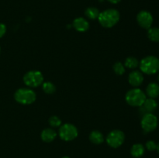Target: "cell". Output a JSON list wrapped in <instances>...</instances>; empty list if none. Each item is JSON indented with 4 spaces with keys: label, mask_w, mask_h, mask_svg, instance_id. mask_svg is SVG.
<instances>
[{
    "label": "cell",
    "mask_w": 159,
    "mask_h": 158,
    "mask_svg": "<svg viewBox=\"0 0 159 158\" xmlns=\"http://www.w3.org/2000/svg\"><path fill=\"white\" fill-rule=\"evenodd\" d=\"M99 11L97 8L96 7H89L85 9V15L87 18L90 19V20H96L98 19L99 15Z\"/></svg>",
    "instance_id": "ac0fdd59"
},
{
    "label": "cell",
    "mask_w": 159,
    "mask_h": 158,
    "mask_svg": "<svg viewBox=\"0 0 159 158\" xmlns=\"http://www.w3.org/2000/svg\"><path fill=\"white\" fill-rule=\"evenodd\" d=\"M157 151H158V154H159V143L158 144H157Z\"/></svg>",
    "instance_id": "484cf974"
},
{
    "label": "cell",
    "mask_w": 159,
    "mask_h": 158,
    "mask_svg": "<svg viewBox=\"0 0 159 158\" xmlns=\"http://www.w3.org/2000/svg\"><path fill=\"white\" fill-rule=\"evenodd\" d=\"M6 32V25L3 24V23H0V38H2V37L5 35Z\"/></svg>",
    "instance_id": "cb8c5ba5"
},
{
    "label": "cell",
    "mask_w": 159,
    "mask_h": 158,
    "mask_svg": "<svg viewBox=\"0 0 159 158\" xmlns=\"http://www.w3.org/2000/svg\"><path fill=\"white\" fill-rule=\"evenodd\" d=\"M148 37L149 40L155 43L159 42V28L151 27L148 29Z\"/></svg>",
    "instance_id": "e0dca14e"
},
{
    "label": "cell",
    "mask_w": 159,
    "mask_h": 158,
    "mask_svg": "<svg viewBox=\"0 0 159 158\" xmlns=\"http://www.w3.org/2000/svg\"><path fill=\"white\" fill-rule=\"evenodd\" d=\"M141 72L148 75H152L159 71V59L155 56H147L139 63Z\"/></svg>",
    "instance_id": "7a4b0ae2"
},
{
    "label": "cell",
    "mask_w": 159,
    "mask_h": 158,
    "mask_svg": "<svg viewBox=\"0 0 159 158\" xmlns=\"http://www.w3.org/2000/svg\"><path fill=\"white\" fill-rule=\"evenodd\" d=\"M145 149L144 147L141 143L134 144L130 149V153L134 158H140L144 155Z\"/></svg>",
    "instance_id": "9a60e30c"
},
{
    "label": "cell",
    "mask_w": 159,
    "mask_h": 158,
    "mask_svg": "<svg viewBox=\"0 0 159 158\" xmlns=\"http://www.w3.org/2000/svg\"><path fill=\"white\" fill-rule=\"evenodd\" d=\"M48 122H49V124L51 125V126L52 127H59L61 125V120L59 117L56 116H51L48 119Z\"/></svg>",
    "instance_id": "7402d4cb"
},
{
    "label": "cell",
    "mask_w": 159,
    "mask_h": 158,
    "mask_svg": "<svg viewBox=\"0 0 159 158\" xmlns=\"http://www.w3.org/2000/svg\"><path fill=\"white\" fill-rule=\"evenodd\" d=\"M42 88H43V91H44L46 94H53V93L55 92L56 91L55 85L51 81L43 82V83L42 84Z\"/></svg>",
    "instance_id": "ffe728a7"
},
{
    "label": "cell",
    "mask_w": 159,
    "mask_h": 158,
    "mask_svg": "<svg viewBox=\"0 0 159 158\" xmlns=\"http://www.w3.org/2000/svg\"><path fill=\"white\" fill-rule=\"evenodd\" d=\"M36 93L30 88H22L16 90L14 94V99L22 105H30L36 101Z\"/></svg>",
    "instance_id": "277c9868"
},
{
    "label": "cell",
    "mask_w": 159,
    "mask_h": 158,
    "mask_svg": "<svg viewBox=\"0 0 159 158\" xmlns=\"http://www.w3.org/2000/svg\"><path fill=\"white\" fill-rule=\"evenodd\" d=\"M128 81L130 85L134 88H138L144 81V76L141 71H132L128 76Z\"/></svg>",
    "instance_id": "30bf717a"
},
{
    "label": "cell",
    "mask_w": 159,
    "mask_h": 158,
    "mask_svg": "<svg viewBox=\"0 0 159 158\" xmlns=\"http://www.w3.org/2000/svg\"><path fill=\"white\" fill-rule=\"evenodd\" d=\"M147 99L146 94L141 89L134 88L129 90L125 95V100L129 105L133 107H141Z\"/></svg>",
    "instance_id": "3957f363"
},
{
    "label": "cell",
    "mask_w": 159,
    "mask_h": 158,
    "mask_svg": "<svg viewBox=\"0 0 159 158\" xmlns=\"http://www.w3.org/2000/svg\"><path fill=\"white\" fill-rule=\"evenodd\" d=\"M62 158H70L69 156H63V157Z\"/></svg>",
    "instance_id": "4316f807"
},
{
    "label": "cell",
    "mask_w": 159,
    "mask_h": 158,
    "mask_svg": "<svg viewBox=\"0 0 159 158\" xmlns=\"http://www.w3.org/2000/svg\"><path fill=\"white\" fill-rule=\"evenodd\" d=\"M78 129L74 125L66 123L61 125L59 129L58 135L61 139L64 141H71L78 136Z\"/></svg>",
    "instance_id": "8992f818"
},
{
    "label": "cell",
    "mask_w": 159,
    "mask_h": 158,
    "mask_svg": "<svg viewBox=\"0 0 159 158\" xmlns=\"http://www.w3.org/2000/svg\"><path fill=\"white\" fill-rule=\"evenodd\" d=\"M72 26L78 32L83 33L88 30L89 28V23L83 17H78L74 20Z\"/></svg>",
    "instance_id": "8fae6325"
},
{
    "label": "cell",
    "mask_w": 159,
    "mask_h": 158,
    "mask_svg": "<svg viewBox=\"0 0 159 158\" xmlns=\"http://www.w3.org/2000/svg\"><path fill=\"white\" fill-rule=\"evenodd\" d=\"M113 68L114 72L116 73V74H118V75H122V74H124V72H125V67H124V65L120 61L116 62V63L113 64Z\"/></svg>",
    "instance_id": "44dd1931"
},
{
    "label": "cell",
    "mask_w": 159,
    "mask_h": 158,
    "mask_svg": "<svg viewBox=\"0 0 159 158\" xmlns=\"http://www.w3.org/2000/svg\"><path fill=\"white\" fill-rule=\"evenodd\" d=\"M153 16L148 11L142 10L137 15V22L141 27L148 29L153 23Z\"/></svg>",
    "instance_id": "9c48e42d"
},
{
    "label": "cell",
    "mask_w": 159,
    "mask_h": 158,
    "mask_svg": "<svg viewBox=\"0 0 159 158\" xmlns=\"http://www.w3.org/2000/svg\"><path fill=\"white\" fill-rule=\"evenodd\" d=\"M89 140L94 144H101L104 141V136L99 130H94L89 134Z\"/></svg>",
    "instance_id": "2e32d148"
},
{
    "label": "cell",
    "mask_w": 159,
    "mask_h": 158,
    "mask_svg": "<svg viewBox=\"0 0 159 158\" xmlns=\"http://www.w3.org/2000/svg\"><path fill=\"white\" fill-rule=\"evenodd\" d=\"M56 136H57V133L54 131V129L51 128L44 129L40 134V138L45 143L52 142L54 140Z\"/></svg>",
    "instance_id": "4fadbf2b"
},
{
    "label": "cell",
    "mask_w": 159,
    "mask_h": 158,
    "mask_svg": "<svg viewBox=\"0 0 159 158\" xmlns=\"http://www.w3.org/2000/svg\"><path fill=\"white\" fill-rule=\"evenodd\" d=\"M0 50H1V49H0Z\"/></svg>",
    "instance_id": "f1b7e54d"
},
{
    "label": "cell",
    "mask_w": 159,
    "mask_h": 158,
    "mask_svg": "<svg viewBox=\"0 0 159 158\" xmlns=\"http://www.w3.org/2000/svg\"><path fill=\"white\" fill-rule=\"evenodd\" d=\"M158 107V102L155 101V99L148 98L146 99L144 104L141 106V109L144 112V114L146 113H152Z\"/></svg>",
    "instance_id": "7c38bea8"
},
{
    "label": "cell",
    "mask_w": 159,
    "mask_h": 158,
    "mask_svg": "<svg viewBox=\"0 0 159 158\" xmlns=\"http://www.w3.org/2000/svg\"><path fill=\"white\" fill-rule=\"evenodd\" d=\"M146 94L149 98L155 99L159 95V85L155 82H152L146 88Z\"/></svg>",
    "instance_id": "5bb4252c"
},
{
    "label": "cell",
    "mask_w": 159,
    "mask_h": 158,
    "mask_svg": "<svg viewBox=\"0 0 159 158\" xmlns=\"http://www.w3.org/2000/svg\"><path fill=\"white\" fill-rule=\"evenodd\" d=\"M108 2H110V3H113V4H117L119 3L121 0H107Z\"/></svg>",
    "instance_id": "d4e9b609"
},
{
    "label": "cell",
    "mask_w": 159,
    "mask_h": 158,
    "mask_svg": "<svg viewBox=\"0 0 159 158\" xmlns=\"http://www.w3.org/2000/svg\"><path fill=\"white\" fill-rule=\"evenodd\" d=\"M145 147L149 151H154L157 149V143L153 140H149L146 143Z\"/></svg>",
    "instance_id": "603a6c76"
},
{
    "label": "cell",
    "mask_w": 159,
    "mask_h": 158,
    "mask_svg": "<svg viewBox=\"0 0 159 158\" xmlns=\"http://www.w3.org/2000/svg\"><path fill=\"white\" fill-rule=\"evenodd\" d=\"M107 144L113 148H118L124 143L125 140V135L124 132L120 129L112 130L107 136Z\"/></svg>",
    "instance_id": "ba28073f"
},
{
    "label": "cell",
    "mask_w": 159,
    "mask_h": 158,
    "mask_svg": "<svg viewBox=\"0 0 159 158\" xmlns=\"http://www.w3.org/2000/svg\"><path fill=\"white\" fill-rule=\"evenodd\" d=\"M139 66V61L138 59L134 57H129L125 60L124 67H127L130 69H134Z\"/></svg>",
    "instance_id": "d6986e66"
},
{
    "label": "cell",
    "mask_w": 159,
    "mask_h": 158,
    "mask_svg": "<svg viewBox=\"0 0 159 158\" xmlns=\"http://www.w3.org/2000/svg\"><path fill=\"white\" fill-rule=\"evenodd\" d=\"M43 81V76L39 71H30L23 76V82L30 88H37Z\"/></svg>",
    "instance_id": "5b68a950"
},
{
    "label": "cell",
    "mask_w": 159,
    "mask_h": 158,
    "mask_svg": "<svg viewBox=\"0 0 159 158\" xmlns=\"http://www.w3.org/2000/svg\"><path fill=\"white\" fill-rule=\"evenodd\" d=\"M158 118L153 113L144 114L141 121V128L145 133H151L155 131L158 127Z\"/></svg>",
    "instance_id": "52a82bcc"
},
{
    "label": "cell",
    "mask_w": 159,
    "mask_h": 158,
    "mask_svg": "<svg viewBox=\"0 0 159 158\" xmlns=\"http://www.w3.org/2000/svg\"><path fill=\"white\" fill-rule=\"evenodd\" d=\"M120 12L116 9H109L99 13L98 20L102 26L105 28H111L119 22Z\"/></svg>",
    "instance_id": "6da1fadb"
},
{
    "label": "cell",
    "mask_w": 159,
    "mask_h": 158,
    "mask_svg": "<svg viewBox=\"0 0 159 158\" xmlns=\"http://www.w3.org/2000/svg\"><path fill=\"white\" fill-rule=\"evenodd\" d=\"M158 82H159V74H158Z\"/></svg>",
    "instance_id": "83f0119b"
}]
</instances>
